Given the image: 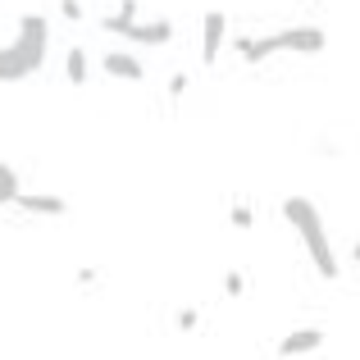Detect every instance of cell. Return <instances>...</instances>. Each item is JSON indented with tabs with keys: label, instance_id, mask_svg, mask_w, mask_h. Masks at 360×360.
<instances>
[{
	"label": "cell",
	"instance_id": "cell-1",
	"mask_svg": "<svg viewBox=\"0 0 360 360\" xmlns=\"http://www.w3.org/2000/svg\"><path fill=\"white\" fill-rule=\"evenodd\" d=\"M46 41H51V27H46L41 14L18 18V37L9 46H0V82L32 78V73L46 64Z\"/></svg>",
	"mask_w": 360,
	"mask_h": 360
},
{
	"label": "cell",
	"instance_id": "cell-2",
	"mask_svg": "<svg viewBox=\"0 0 360 360\" xmlns=\"http://www.w3.org/2000/svg\"><path fill=\"white\" fill-rule=\"evenodd\" d=\"M283 219L292 224V229L301 233V242H306V251H310V260H315V269L324 274V278H338V251H333V238H328V229H324V219H319V210H315V201H306V196H288L283 201Z\"/></svg>",
	"mask_w": 360,
	"mask_h": 360
},
{
	"label": "cell",
	"instance_id": "cell-3",
	"mask_svg": "<svg viewBox=\"0 0 360 360\" xmlns=\"http://www.w3.org/2000/svg\"><path fill=\"white\" fill-rule=\"evenodd\" d=\"M278 37V51H301V55H319L328 37L319 27H288V32H274Z\"/></svg>",
	"mask_w": 360,
	"mask_h": 360
},
{
	"label": "cell",
	"instance_id": "cell-4",
	"mask_svg": "<svg viewBox=\"0 0 360 360\" xmlns=\"http://www.w3.org/2000/svg\"><path fill=\"white\" fill-rule=\"evenodd\" d=\"M123 37L137 46H169L174 41V23H165V18H155V23H128Z\"/></svg>",
	"mask_w": 360,
	"mask_h": 360
},
{
	"label": "cell",
	"instance_id": "cell-5",
	"mask_svg": "<svg viewBox=\"0 0 360 360\" xmlns=\"http://www.w3.org/2000/svg\"><path fill=\"white\" fill-rule=\"evenodd\" d=\"M224 32H229V23H224L219 9H210L205 14V46H201V60L205 64H219V51H224Z\"/></svg>",
	"mask_w": 360,
	"mask_h": 360
},
{
	"label": "cell",
	"instance_id": "cell-6",
	"mask_svg": "<svg viewBox=\"0 0 360 360\" xmlns=\"http://www.w3.org/2000/svg\"><path fill=\"white\" fill-rule=\"evenodd\" d=\"M101 64H105V73H110V78H123V82H141V78H146L141 60H132L128 51H110Z\"/></svg>",
	"mask_w": 360,
	"mask_h": 360
},
{
	"label": "cell",
	"instance_id": "cell-7",
	"mask_svg": "<svg viewBox=\"0 0 360 360\" xmlns=\"http://www.w3.org/2000/svg\"><path fill=\"white\" fill-rule=\"evenodd\" d=\"M319 342H324V328H297V333H288L278 342V356H306V352H315Z\"/></svg>",
	"mask_w": 360,
	"mask_h": 360
},
{
	"label": "cell",
	"instance_id": "cell-8",
	"mask_svg": "<svg viewBox=\"0 0 360 360\" xmlns=\"http://www.w3.org/2000/svg\"><path fill=\"white\" fill-rule=\"evenodd\" d=\"M238 51H242V60H246V64H255V60H264V55L278 51V37H260V41H255V37H242Z\"/></svg>",
	"mask_w": 360,
	"mask_h": 360
},
{
	"label": "cell",
	"instance_id": "cell-9",
	"mask_svg": "<svg viewBox=\"0 0 360 360\" xmlns=\"http://www.w3.org/2000/svg\"><path fill=\"white\" fill-rule=\"evenodd\" d=\"M18 205L32 214H64L69 205H64V196H18Z\"/></svg>",
	"mask_w": 360,
	"mask_h": 360
},
{
	"label": "cell",
	"instance_id": "cell-10",
	"mask_svg": "<svg viewBox=\"0 0 360 360\" xmlns=\"http://www.w3.org/2000/svg\"><path fill=\"white\" fill-rule=\"evenodd\" d=\"M18 196H23V192H18V174L0 160V205H14Z\"/></svg>",
	"mask_w": 360,
	"mask_h": 360
},
{
	"label": "cell",
	"instance_id": "cell-11",
	"mask_svg": "<svg viewBox=\"0 0 360 360\" xmlns=\"http://www.w3.org/2000/svg\"><path fill=\"white\" fill-rule=\"evenodd\" d=\"M64 69H69V82H73V87H87V55H82L78 46L69 51V60H64Z\"/></svg>",
	"mask_w": 360,
	"mask_h": 360
},
{
	"label": "cell",
	"instance_id": "cell-12",
	"mask_svg": "<svg viewBox=\"0 0 360 360\" xmlns=\"http://www.w3.org/2000/svg\"><path fill=\"white\" fill-rule=\"evenodd\" d=\"M233 224H238V229H251V210L238 205V210H233Z\"/></svg>",
	"mask_w": 360,
	"mask_h": 360
}]
</instances>
